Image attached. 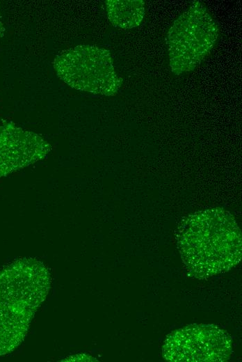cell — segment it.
<instances>
[{
	"mask_svg": "<svg viewBox=\"0 0 242 362\" xmlns=\"http://www.w3.org/2000/svg\"><path fill=\"white\" fill-rule=\"evenodd\" d=\"M176 242L187 275L197 280L227 272L241 259V230L233 215L221 207L184 217L177 227Z\"/></svg>",
	"mask_w": 242,
	"mask_h": 362,
	"instance_id": "cell-1",
	"label": "cell"
},
{
	"mask_svg": "<svg viewBox=\"0 0 242 362\" xmlns=\"http://www.w3.org/2000/svg\"><path fill=\"white\" fill-rule=\"evenodd\" d=\"M50 286L48 268L35 258L17 260L0 272V356L24 340Z\"/></svg>",
	"mask_w": 242,
	"mask_h": 362,
	"instance_id": "cell-2",
	"label": "cell"
},
{
	"mask_svg": "<svg viewBox=\"0 0 242 362\" xmlns=\"http://www.w3.org/2000/svg\"><path fill=\"white\" fill-rule=\"evenodd\" d=\"M219 36L217 24L207 8L195 1L169 29L166 45L172 73L193 71L209 54Z\"/></svg>",
	"mask_w": 242,
	"mask_h": 362,
	"instance_id": "cell-3",
	"label": "cell"
},
{
	"mask_svg": "<svg viewBox=\"0 0 242 362\" xmlns=\"http://www.w3.org/2000/svg\"><path fill=\"white\" fill-rule=\"evenodd\" d=\"M53 65L63 81L80 91L113 96L122 85L110 52L95 45H78L64 50L56 56Z\"/></svg>",
	"mask_w": 242,
	"mask_h": 362,
	"instance_id": "cell-4",
	"label": "cell"
},
{
	"mask_svg": "<svg viewBox=\"0 0 242 362\" xmlns=\"http://www.w3.org/2000/svg\"><path fill=\"white\" fill-rule=\"evenodd\" d=\"M232 340L211 324H192L168 334L162 355L170 362H225L232 353Z\"/></svg>",
	"mask_w": 242,
	"mask_h": 362,
	"instance_id": "cell-5",
	"label": "cell"
},
{
	"mask_svg": "<svg viewBox=\"0 0 242 362\" xmlns=\"http://www.w3.org/2000/svg\"><path fill=\"white\" fill-rule=\"evenodd\" d=\"M51 145L12 122L0 125V178L44 159Z\"/></svg>",
	"mask_w": 242,
	"mask_h": 362,
	"instance_id": "cell-6",
	"label": "cell"
},
{
	"mask_svg": "<svg viewBox=\"0 0 242 362\" xmlns=\"http://www.w3.org/2000/svg\"><path fill=\"white\" fill-rule=\"evenodd\" d=\"M105 6L111 23L122 29L138 26L145 13V3L143 0H107Z\"/></svg>",
	"mask_w": 242,
	"mask_h": 362,
	"instance_id": "cell-7",
	"label": "cell"
},
{
	"mask_svg": "<svg viewBox=\"0 0 242 362\" xmlns=\"http://www.w3.org/2000/svg\"><path fill=\"white\" fill-rule=\"evenodd\" d=\"M3 34H4V26H3V21H2V16H1V10H0V41L3 36Z\"/></svg>",
	"mask_w": 242,
	"mask_h": 362,
	"instance_id": "cell-8",
	"label": "cell"
}]
</instances>
